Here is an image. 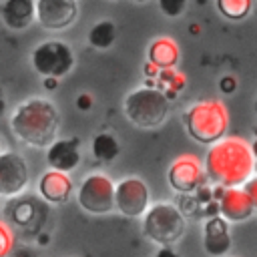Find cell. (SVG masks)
Wrapping results in <instances>:
<instances>
[{
	"instance_id": "15",
	"label": "cell",
	"mask_w": 257,
	"mask_h": 257,
	"mask_svg": "<svg viewBox=\"0 0 257 257\" xmlns=\"http://www.w3.org/2000/svg\"><path fill=\"white\" fill-rule=\"evenodd\" d=\"M0 18L6 28L20 32L36 20V0H4L0 6Z\"/></svg>"
},
{
	"instance_id": "10",
	"label": "cell",
	"mask_w": 257,
	"mask_h": 257,
	"mask_svg": "<svg viewBox=\"0 0 257 257\" xmlns=\"http://www.w3.org/2000/svg\"><path fill=\"white\" fill-rule=\"evenodd\" d=\"M78 16L76 0H36V20L46 30H64Z\"/></svg>"
},
{
	"instance_id": "24",
	"label": "cell",
	"mask_w": 257,
	"mask_h": 257,
	"mask_svg": "<svg viewBox=\"0 0 257 257\" xmlns=\"http://www.w3.org/2000/svg\"><path fill=\"white\" fill-rule=\"evenodd\" d=\"M219 86H221V90H223L225 94H231V92L237 88V80H235L233 76H223L221 82H219Z\"/></svg>"
},
{
	"instance_id": "6",
	"label": "cell",
	"mask_w": 257,
	"mask_h": 257,
	"mask_svg": "<svg viewBox=\"0 0 257 257\" xmlns=\"http://www.w3.org/2000/svg\"><path fill=\"white\" fill-rule=\"evenodd\" d=\"M32 66L42 76L62 78L74 68V52L62 40H46L32 50Z\"/></svg>"
},
{
	"instance_id": "1",
	"label": "cell",
	"mask_w": 257,
	"mask_h": 257,
	"mask_svg": "<svg viewBox=\"0 0 257 257\" xmlns=\"http://www.w3.org/2000/svg\"><path fill=\"white\" fill-rule=\"evenodd\" d=\"M207 177L221 187H243L255 173L251 145L241 137H223L205 157Z\"/></svg>"
},
{
	"instance_id": "2",
	"label": "cell",
	"mask_w": 257,
	"mask_h": 257,
	"mask_svg": "<svg viewBox=\"0 0 257 257\" xmlns=\"http://www.w3.org/2000/svg\"><path fill=\"white\" fill-rule=\"evenodd\" d=\"M60 126L58 108L40 96H32L20 102L10 114L12 133L30 147H48L56 141Z\"/></svg>"
},
{
	"instance_id": "30",
	"label": "cell",
	"mask_w": 257,
	"mask_h": 257,
	"mask_svg": "<svg viewBox=\"0 0 257 257\" xmlns=\"http://www.w3.org/2000/svg\"><path fill=\"white\" fill-rule=\"evenodd\" d=\"M135 2H147V0H135Z\"/></svg>"
},
{
	"instance_id": "4",
	"label": "cell",
	"mask_w": 257,
	"mask_h": 257,
	"mask_svg": "<svg viewBox=\"0 0 257 257\" xmlns=\"http://www.w3.org/2000/svg\"><path fill=\"white\" fill-rule=\"evenodd\" d=\"M169 98L153 86H143L126 94L122 102L124 116L139 128H155L165 122L169 114Z\"/></svg>"
},
{
	"instance_id": "16",
	"label": "cell",
	"mask_w": 257,
	"mask_h": 257,
	"mask_svg": "<svg viewBox=\"0 0 257 257\" xmlns=\"http://www.w3.org/2000/svg\"><path fill=\"white\" fill-rule=\"evenodd\" d=\"M38 193L44 201L52 205L66 203L72 193V179L68 177V173L48 169L38 181Z\"/></svg>"
},
{
	"instance_id": "13",
	"label": "cell",
	"mask_w": 257,
	"mask_h": 257,
	"mask_svg": "<svg viewBox=\"0 0 257 257\" xmlns=\"http://www.w3.org/2000/svg\"><path fill=\"white\" fill-rule=\"evenodd\" d=\"M203 247L211 257H223L231 249V227L225 217H211L205 221Z\"/></svg>"
},
{
	"instance_id": "21",
	"label": "cell",
	"mask_w": 257,
	"mask_h": 257,
	"mask_svg": "<svg viewBox=\"0 0 257 257\" xmlns=\"http://www.w3.org/2000/svg\"><path fill=\"white\" fill-rule=\"evenodd\" d=\"M14 243H16L14 231L4 221H0V257H8L10 251L14 249Z\"/></svg>"
},
{
	"instance_id": "19",
	"label": "cell",
	"mask_w": 257,
	"mask_h": 257,
	"mask_svg": "<svg viewBox=\"0 0 257 257\" xmlns=\"http://www.w3.org/2000/svg\"><path fill=\"white\" fill-rule=\"evenodd\" d=\"M116 38V26L110 20H98L90 30H88V44L96 50L108 48Z\"/></svg>"
},
{
	"instance_id": "26",
	"label": "cell",
	"mask_w": 257,
	"mask_h": 257,
	"mask_svg": "<svg viewBox=\"0 0 257 257\" xmlns=\"http://www.w3.org/2000/svg\"><path fill=\"white\" fill-rule=\"evenodd\" d=\"M155 257H181L177 251H173L171 247H161L157 253H155Z\"/></svg>"
},
{
	"instance_id": "25",
	"label": "cell",
	"mask_w": 257,
	"mask_h": 257,
	"mask_svg": "<svg viewBox=\"0 0 257 257\" xmlns=\"http://www.w3.org/2000/svg\"><path fill=\"white\" fill-rule=\"evenodd\" d=\"M90 104H92V96L90 94H80L78 96V100H76V106L80 108V110H86V108H90Z\"/></svg>"
},
{
	"instance_id": "23",
	"label": "cell",
	"mask_w": 257,
	"mask_h": 257,
	"mask_svg": "<svg viewBox=\"0 0 257 257\" xmlns=\"http://www.w3.org/2000/svg\"><path fill=\"white\" fill-rule=\"evenodd\" d=\"M243 189H245V193L249 195V199H251V203H253V209L257 211V177H251V179L243 185Z\"/></svg>"
},
{
	"instance_id": "5",
	"label": "cell",
	"mask_w": 257,
	"mask_h": 257,
	"mask_svg": "<svg viewBox=\"0 0 257 257\" xmlns=\"http://www.w3.org/2000/svg\"><path fill=\"white\" fill-rule=\"evenodd\" d=\"M143 231L151 241L169 247L185 235V217L171 203H155L143 215Z\"/></svg>"
},
{
	"instance_id": "9",
	"label": "cell",
	"mask_w": 257,
	"mask_h": 257,
	"mask_svg": "<svg viewBox=\"0 0 257 257\" xmlns=\"http://www.w3.org/2000/svg\"><path fill=\"white\" fill-rule=\"evenodd\" d=\"M149 187L139 177L122 179L114 189V207L124 217H143L149 209Z\"/></svg>"
},
{
	"instance_id": "18",
	"label": "cell",
	"mask_w": 257,
	"mask_h": 257,
	"mask_svg": "<svg viewBox=\"0 0 257 257\" xmlns=\"http://www.w3.org/2000/svg\"><path fill=\"white\" fill-rule=\"evenodd\" d=\"M90 149H92L94 159L100 161V163H112L120 155V145L110 133H98L92 139Z\"/></svg>"
},
{
	"instance_id": "20",
	"label": "cell",
	"mask_w": 257,
	"mask_h": 257,
	"mask_svg": "<svg viewBox=\"0 0 257 257\" xmlns=\"http://www.w3.org/2000/svg\"><path fill=\"white\" fill-rule=\"evenodd\" d=\"M215 4L219 14L227 20H243L253 8V0H217Z\"/></svg>"
},
{
	"instance_id": "29",
	"label": "cell",
	"mask_w": 257,
	"mask_h": 257,
	"mask_svg": "<svg viewBox=\"0 0 257 257\" xmlns=\"http://www.w3.org/2000/svg\"><path fill=\"white\" fill-rule=\"evenodd\" d=\"M255 112H257V98H255Z\"/></svg>"
},
{
	"instance_id": "28",
	"label": "cell",
	"mask_w": 257,
	"mask_h": 257,
	"mask_svg": "<svg viewBox=\"0 0 257 257\" xmlns=\"http://www.w3.org/2000/svg\"><path fill=\"white\" fill-rule=\"evenodd\" d=\"M251 151H253V157H255V173H257V139L251 143Z\"/></svg>"
},
{
	"instance_id": "17",
	"label": "cell",
	"mask_w": 257,
	"mask_h": 257,
	"mask_svg": "<svg viewBox=\"0 0 257 257\" xmlns=\"http://www.w3.org/2000/svg\"><path fill=\"white\" fill-rule=\"evenodd\" d=\"M149 62H153L161 70L175 68L179 62V44L169 36H159L149 44Z\"/></svg>"
},
{
	"instance_id": "14",
	"label": "cell",
	"mask_w": 257,
	"mask_h": 257,
	"mask_svg": "<svg viewBox=\"0 0 257 257\" xmlns=\"http://www.w3.org/2000/svg\"><path fill=\"white\" fill-rule=\"evenodd\" d=\"M46 163L54 171L70 173L80 165V151L76 139H56L46 149Z\"/></svg>"
},
{
	"instance_id": "7",
	"label": "cell",
	"mask_w": 257,
	"mask_h": 257,
	"mask_svg": "<svg viewBox=\"0 0 257 257\" xmlns=\"http://www.w3.org/2000/svg\"><path fill=\"white\" fill-rule=\"evenodd\" d=\"M114 189L116 185L112 179L104 173H92L88 175L76 193V201L80 209H84L90 215H104L114 209Z\"/></svg>"
},
{
	"instance_id": "8",
	"label": "cell",
	"mask_w": 257,
	"mask_h": 257,
	"mask_svg": "<svg viewBox=\"0 0 257 257\" xmlns=\"http://www.w3.org/2000/svg\"><path fill=\"white\" fill-rule=\"evenodd\" d=\"M169 185L173 191L177 193H183V195H189L193 191H197L207 173H205V163H201L199 157L191 155V153H185L181 157H177L171 167H169Z\"/></svg>"
},
{
	"instance_id": "27",
	"label": "cell",
	"mask_w": 257,
	"mask_h": 257,
	"mask_svg": "<svg viewBox=\"0 0 257 257\" xmlns=\"http://www.w3.org/2000/svg\"><path fill=\"white\" fill-rule=\"evenodd\" d=\"M6 112V98H4V90L0 88V116Z\"/></svg>"
},
{
	"instance_id": "12",
	"label": "cell",
	"mask_w": 257,
	"mask_h": 257,
	"mask_svg": "<svg viewBox=\"0 0 257 257\" xmlns=\"http://www.w3.org/2000/svg\"><path fill=\"white\" fill-rule=\"evenodd\" d=\"M219 211L221 217H225L229 223L247 221L255 213L253 203L243 187H227L219 195Z\"/></svg>"
},
{
	"instance_id": "22",
	"label": "cell",
	"mask_w": 257,
	"mask_h": 257,
	"mask_svg": "<svg viewBox=\"0 0 257 257\" xmlns=\"http://www.w3.org/2000/svg\"><path fill=\"white\" fill-rule=\"evenodd\" d=\"M159 8L169 18H179L187 10V0H159Z\"/></svg>"
},
{
	"instance_id": "3",
	"label": "cell",
	"mask_w": 257,
	"mask_h": 257,
	"mask_svg": "<svg viewBox=\"0 0 257 257\" xmlns=\"http://www.w3.org/2000/svg\"><path fill=\"white\" fill-rule=\"evenodd\" d=\"M183 122L193 141L201 145H215L227 133L229 112L221 100H201L187 108Z\"/></svg>"
},
{
	"instance_id": "11",
	"label": "cell",
	"mask_w": 257,
	"mask_h": 257,
	"mask_svg": "<svg viewBox=\"0 0 257 257\" xmlns=\"http://www.w3.org/2000/svg\"><path fill=\"white\" fill-rule=\"evenodd\" d=\"M28 185V165L18 153H0V195L14 197Z\"/></svg>"
}]
</instances>
